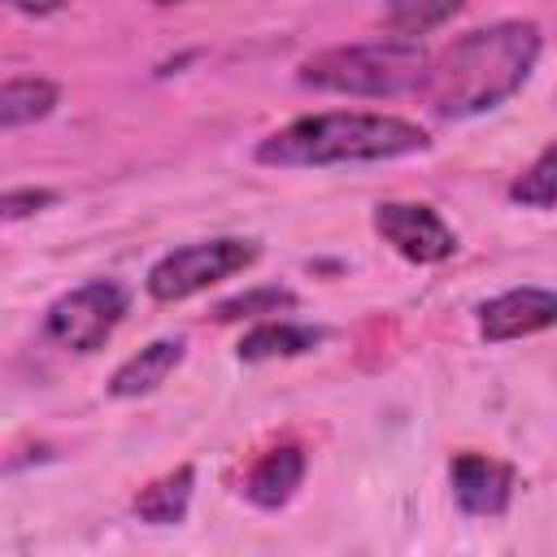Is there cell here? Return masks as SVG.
Segmentation results:
<instances>
[{
    "label": "cell",
    "mask_w": 557,
    "mask_h": 557,
    "mask_svg": "<svg viewBox=\"0 0 557 557\" xmlns=\"http://www.w3.org/2000/svg\"><path fill=\"white\" fill-rule=\"evenodd\" d=\"M540 26L535 22H492L457 35L426 70L422 96L435 117L461 122L505 104L540 61Z\"/></svg>",
    "instance_id": "cell-1"
},
{
    "label": "cell",
    "mask_w": 557,
    "mask_h": 557,
    "mask_svg": "<svg viewBox=\"0 0 557 557\" xmlns=\"http://www.w3.org/2000/svg\"><path fill=\"white\" fill-rule=\"evenodd\" d=\"M426 148H431V135L418 122L396 113H313L270 131L252 157L278 170H313V165L392 161Z\"/></svg>",
    "instance_id": "cell-2"
},
{
    "label": "cell",
    "mask_w": 557,
    "mask_h": 557,
    "mask_svg": "<svg viewBox=\"0 0 557 557\" xmlns=\"http://www.w3.org/2000/svg\"><path fill=\"white\" fill-rule=\"evenodd\" d=\"M431 70V57L418 39H370V44H339L326 52H313L300 61L296 83L313 91H335V96H400L422 87Z\"/></svg>",
    "instance_id": "cell-3"
},
{
    "label": "cell",
    "mask_w": 557,
    "mask_h": 557,
    "mask_svg": "<svg viewBox=\"0 0 557 557\" xmlns=\"http://www.w3.org/2000/svg\"><path fill=\"white\" fill-rule=\"evenodd\" d=\"M257 257H261L257 239H239V235L196 239V244H183V248L165 252L148 270L144 287H148L152 300L174 305V300H187V296H196V292H205V287H213V283H222V278H231L239 270H248Z\"/></svg>",
    "instance_id": "cell-4"
},
{
    "label": "cell",
    "mask_w": 557,
    "mask_h": 557,
    "mask_svg": "<svg viewBox=\"0 0 557 557\" xmlns=\"http://www.w3.org/2000/svg\"><path fill=\"white\" fill-rule=\"evenodd\" d=\"M131 309V292L117 278H87L57 296L44 313V335L70 352H96Z\"/></svg>",
    "instance_id": "cell-5"
},
{
    "label": "cell",
    "mask_w": 557,
    "mask_h": 557,
    "mask_svg": "<svg viewBox=\"0 0 557 557\" xmlns=\"http://www.w3.org/2000/svg\"><path fill=\"white\" fill-rule=\"evenodd\" d=\"M374 231L383 235V244H392V252H400L413 265H435V261H448L457 252L453 226L431 205L383 200L374 209Z\"/></svg>",
    "instance_id": "cell-6"
},
{
    "label": "cell",
    "mask_w": 557,
    "mask_h": 557,
    "mask_svg": "<svg viewBox=\"0 0 557 557\" xmlns=\"http://www.w3.org/2000/svg\"><path fill=\"white\" fill-rule=\"evenodd\" d=\"M548 326H557V292L548 287H509L479 305V335L487 344H509Z\"/></svg>",
    "instance_id": "cell-7"
},
{
    "label": "cell",
    "mask_w": 557,
    "mask_h": 557,
    "mask_svg": "<svg viewBox=\"0 0 557 557\" xmlns=\"http://www.w3.org/2000/svg\"><path fill=\"white\" fill-rule=\"evenodd\" d=\"M453 500L470 518H500L513 500V470L483 453H457L448 466Z\"/></svg>",
    "instance_id": "cell-8"
},
{
    "label": "cell",
    "mask_w": 557,
    "mask_h": 557,
    "mask_svg": "<svg viewBox=\"0 0 557 557\" xmlns=\"http://www.w3.org/2000/svg\"><path fill=\"white\" fill-rule=\"evenodd\" d=\"M183 352H187V339H183V335H165V339L144 344L135 357H126V361L113 370V379H109V396L131 400V396H148V392H157V387L178 370Z\"/></svg>",
    "instance_id": "cell-9"
},
{
    "label": "cell",
    "mask_w": 557,
    "mask_h": 557,
    "mask_svg": "<svg viewBox=\"0 0 557 557\" xmlns=\"http://www.w3.org/2000/svg\"><path fill=\"white\" fill-rule=\"evenodd\" d=\"M305 479V453L296 444H283V448H270L244 479V496L257 505V509H283L296 487Z\"/></svg>",
    "instance_id": "cell-10"
},
{
    "label": "cell",
    "mask_w": 557,
    "mask_h": 557,
    "mask_svg": "<svg viewBox=\"0 0 557 557\" xmlns=\"http://www.w3.org/2000/svg\"><path fill=\"white\" fill-rule=\"evenodd\" d=\"M318 344H322V331H318V326L265 318V322H257V326L239 339L235 357H239V361H274V357H300V352H309V348H318Z\"/></svg>",
    "instance_id": "cell-11"
},
{
    "label": "cell",
    "mask_w": 557,
    "mask_h": 557,
    "mask_svg": "<svg viewBox=\"0 0 557 557\" xmlns=\"http://www.w3.org/2000/svg\"><path fill=\"white\" fill-rule=\"evenodd\" d=\"M191 487H196V470L191 466H178L170 474H161L157 483H148L139 496H135V513L139 522H152V527H174L187 518V505H191Z\"/></svg>",
    "instance_id": "cell-12"
},
{
    "label": "cell",
    "mask_w": 557,
    "mask_h": 557,
    "mask_svg": "<svg viewBox=\"0 0 557 557\" xmlns=\"http://www.w3.org/2000/svg\"><path fill=\"white\" fill-rule=\"evenodd\" d=\"M57 100H61V91L48 78H9L0 91V126L17 131L26 122H39L57 109Z\"/></svg>",
    "instance_id": "cell-13"
},
{
    "label": "cell",
    "mask_w": 557,
    "mask_h": 557,
    "mask_svg": "<svg viewBox=\"0 0 557 557\" xmlns=\"http://www.w3.org/2000/svg\"><path fill=\"white\" fill-rule=\"evenodd\" d=\"M461 4H466V0H387L383 26H387L392 35H400V39H418V35L444 26L448 17H457Z\"/></svg>",
    "instance_id": "cell-14"
},
{
    "label": "cell",
    "mask_w": 557,
    "mask_h": 557,
    "mask_svg": "<svg viewBox=\"0 0 557 557\" xmlns=\"http://www.w3.org/2000/svg\"><path fill=\"white\" fill-rule=\"evenodd\" d=\"M509 200L513 205H527V209H553L557 205V139L513 178Z\"/></svg>",
    "instance_id": "cell-15"
},
{
    "label": "cell",
    "mask_w": 557,
    "mask_h": 557,
    "mask_svg": "<svg viewBox=\"0 0 557 557\" xmlns=\"http://www.w3.org/2000/svg\"><path fill=\"white\" fill-rule=\"evenodd\" d=\"M283 309H296L292 287H248V292L222 300L213 309V318L218 322H239V318H270V313H283Z\"/></svg>",
    "instance_id": "cell-16"
},
{
    "label": "cell",
    "mask_w": 557,
    "mask_h": 557,
    "mask_svg": "<svg viewBox=\"0 0 557 557\" xmlns=\"http://www.w3.org/2000/svg\"><path fill=\"white\" fill-rule=\"evenodd\" d=\"M52 200H57V191H48V187H13V191L4 196V222L30 218V213L48 209Z\"/></svg>",
    "instance_id": "cell-17"
},
{
    "label": "cell",
    "mask_w": 557,
    "mask_h": 557,
    "mask_svg": "<svg viewBox=\"0 0 557 557\" xmlns=\"http://www.w3.org/2000/svg\"><path fill=\"white\" fill-rule=\"evenodd\" d=\"M9 9H17V13H26V17H48V13H57V9H65L70 0H4Z\"/></svg>",
    "instance_id": "cell-18"
},
{
    "label": "cell",
    "mask_w": 557,
    "mask_h": 557,
    "mask_svg": "<svg viewBox=\"0 0 557 557\" xmlns=\"http://www.w3.org/2000/svg\"><path fill=\"white\" fill-rule=\"evenodd\" d=\"M152 4H183V0H152Z\"/></svg>",
    "instance_id": "cell-19"
}]
</instances>
